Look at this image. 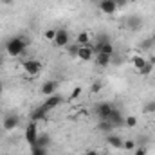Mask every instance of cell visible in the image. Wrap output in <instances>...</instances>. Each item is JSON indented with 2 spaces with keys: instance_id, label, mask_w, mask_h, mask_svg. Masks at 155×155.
Instances as JSON below:
<instances>
[{
  "instance_id": "obj_1",
  "label": "cell",
  "mask_w": 155,
  "mask_h": 155,
  "mask_svg": "<svg viewBox=\"0 0 155 155\" xmlns=\"http://www.w3.org/2000/svg\"><path fill=\"white\" fill-rule=\"evenodd\" d=\"M27 47H29V38L24 35H18L5 41V54L11 58H18L27 51Z\"/></svg>"
},
{
  "instance_id": "obj_2",
  "label": "cell",
  "mask_w": 155,
  "mask_h": 155,
  "mask_svg": "<svg viewBox=\"0 0 155 155\" xmlns=\"http://www.w3.org/2000/svg\"><path fill=\"white\" fill-rule=\"evenodd\" d=\"M94 56H96V52H94V45L90 43V45H79L78 47V54L76 58L79 61H92L94 60Z\"/></svg>"
},
{
  "instance_id": "obj_3",
  "label": "cell",
  "mask_w": 155,
  "mask_h": 155,
  "mask_svg": "<svg viewBox=\"0 0 155 155\" xmlns=\"http://www.w3.org/2000/svg\"><path fill=\"white\" fill-rule=\"evenodd\" d=\"M38 126H36V123L35 121H31L29 124H27V128H25V141H27V144L33 148L35 144H36V141H38Z\"/></svg>"
},
{
  "instance_id": "obj_4",
  "label": "cell",
  "mask_w": 155,
  "mask_h": 155,
  "mask_svg": "<svg viewBox=\"0 0 155 155\" xmlns=\"http://www.w3.org/2000/svg\"><path fill=\"white\" fill-rule=\"evenodd\" d=\"M22 67H24V71H25V74H29V76H38L40 72H41V63H40L38 60H25L24 63H22Z\"/></svg>"
},
{
  "instance_id": "obj_5",
  "label": "cell",
  "mask_w": 155,
  "mask_h": 155,
  "mask_svg": "<svg viewBox=\"0 0 155 155\" xmlns=\"http://www.w3.org/2000/svg\"><path fill=\"white\" fill-rule=\"evenodd\" d=\"M61 101H63V97L60 96V94H52V96H47V99L43 101V108L49 112V110H54V108H58L60 105H61Z\"/></svg>"
},
{
  "instance_id": "obj_6",
  "label": "cell",
  "mask_w": 155,
  "mask_h": 155,
  "mask_svg": "<svg viewBox=\"0 0 155 155\" xmlns=\"http://www.w3.org/2000/svg\"><path fill=\"white\" fill-rule=\"evenodd\" d=\"M112 112H114V107L110 103H97L96 105V114H97L99 119H103V121H107Z\"/></svg>"
},
{
  "instance_id": "obj_7",
  "label": "cell",
  "mask_w": 155,
  "mask_h": 155,
  "mask_svg": "<svg viewBox=\"0 0 155 155\" xmlns=\"http://www.w3.org/2000/svg\"><path fill=\"white\" fill-rule=\"evenodd\" d=\"M18 124H20V117L16 116V114H7V116L4 117V121H2V126H4L5 132L15 130Z\"/></svg>"
},
{
  "instance_id": "obj_8",
  "label": "cell",
  "mask_w": 155,
  "mask_h": 155,
  "mask_svg": "<svg viewBox=\"0 0 155 155\" xmlns=\"http://www.w3.org/2000/svg\"><path fill=\"white\" fill-rule=\"evenodd\" d=\"M69 31L67 29H56V38H54V45L56 47H60V49H63V47H67L69 45Z\"/></svg>"
},
{
  "instance_id": "obj_9",
  "label": "cell",
  "mask_w": 155,
  "mask_h": 155,
  "mask_svg": "<svg viewBox=\"0 0 155 155\" xmlns=\"http://www.w3.org/2000/svg\"><path fill=\"white\" fill-rule=\"evenodd\" d=\"M99 9L105 15H114L117 11V5L114 0H99Z\"/></svg>"
},
{
  "instance_id": "obj_10",
  "label": "cell",
  "mask_w": 155,
  "mask_h": 155,
  "mask_svg": "<svg viewBox=\"0 0 155 155\" xmlns=\"http://www.w3.org/2000/svg\"><path fill=\"white\" fill-rule=\"evenodd\" d=\"M94 61H96V65H97L99 69H107V67L112 63V56L103 54V52H97V54L94 56Z\"/></svg>"
},
{
  "instance_id": "obj_11",
  "label": "cell",
  "mask_w": 155,
  "mask_h": 155,
  "mask_svg": "<svg viewBox=\"0 0 155 155\" xmlns=\"http://www.w3.org/2000/svg\"><path fill=\"white\" fill-rule=\"evenodd\" d=\"M107 121H108L114 128H116V126H123V124H124V116H123L117 108H114V112L110 114V117H108Z\"/></svg>"
},
{
  "instance_id": "obj_12",
  "label": "cell",
  "mask_w": 155,
  "mask_h": 155,
  "mask_svg": "<svg viewBox=\"0 0 155 155\" xmlns=\"http://www.w3.org/2000/svg\"><path fill=\"white\" fill-rule=\"evenodd\" d=\"M56 88H58V83L54 81V79H49V81H45L43 85H41V94L47 97V96H52V94H56Z\"/></svg>"
},
{
  "instance_id": "obj_13",
  "label": "cell",
  "mask_w": 155,
  "mask_h": 155,
  "mask_svg": "<svg viewBox=\"0 0 155 155\" xmlns=\"http://www.w3.org/2000/svg\"><path fill=\"white\" fill-rule=\"evenodd\" d=\"M123 143L124 141L119 135H114V134H108L107 135V144L112 146V148H116V150H123Z\"/></svg>"
},
{
  "instance_id": "obj_14",
  "label": "cell",
  "mask_w": 155,
  "mask_h": 155,
  "mask_svg": "<svg viewBox=\"0 0 155 155\" xmlns=\"http://www.w3.org/2000/svg\"><path fill=\"white\" fill-rule=\"evenodd\" d=\"M76 43H78V45H90V33H87V31L78 33Z\"/></svg>"
},
{
  "instance_id": "obj_15",
  "label": "cell",
  "mask_w": 155,
  "mask_h": 155,
  "mask_svg": "<svg viewBox=\"0 0 155 155\" xmlns=\"http://www.w3.org/2000/svg\"><path fill=\"white\" fill-rule=\"evenodd\" d=\"M146 61H148V60H144V58H143V56H139V54H135V56L132 58V65L135 67V71H137V72L146 65Z\"/></svg>"
},
{
  "instance_id": "obj_16",
  "label": "cell",
  "mask_w": 155,
  "mask_h": 155,
  "mask_svg": "<svg viewBox=\"0 0 155 155\" xmlns=\"http://www.w3.org/2000/svg\"><path fill=\"white\" fill-rule=\"evenodd\" d=\"M128 27H130L132 31H139V29L143 27V20H141L139 16H134V18H130V22H128Z\"/></svg>"
},
{
  "instance_id": "obj_17",
  "label": "cell",
  "mask_w": 155,
  "mask_h": 155,
  "mask_svg": "<svg viewBox=\"0 0 155 155\" xmlns=\"http://www.w3.org/2000/svg\"><path fill=\"white\" fill-rule=\"evenodd\" d=\"M47 117V110L43 108V107H40V108H36L35 112H33V121L36 123V121H40V119H45Z\"/></svg>"
},
{
  "instance_id": "obj_18",
  "label": "cell",
  "mask_w": 155,
  "mask_h": 155,
  "mask_svg": "<svg viewBox=\"0 0 155 155\" xmlns=\"http://www.w3.org/2000/svg\"><path fill=\"white\" fill-rule=\"evenodd\" d=\"M51 144V139H49V135H38V141H36V144L35 146H40V148H45L47 150V146Z\"/></svg>"
},
{
  "instance_id": "obj_19",
  "label": "cell",
  "mask_w": 155,
  "mask_h": 155,
  "mask_svg": "<svg viewBox=\"0 0 155 155\" xmlns=\"http://www.w3.org/2000/svg\"><path fill=\"white\" fill-rule=\"evenodd\" d=\"M152 71H153V63H152V61H146V65L139 71V74H141V76H148Z\"/></svg>"
},
{
  "instance_id": "obj_20",
  "label": "cell",
  "mask_w": 155,
  "mask_h": 155,
  "mask_svg": "<svg viewBox=\"0 0 155 155\" xmlns=\"http://www.w3.org/2000/svg\"><path fill=\"white\" fill-rule=\"evenodd\" d=\"M99 128H101L103 132H112V130H114V126H112L108 121H103V119L99 121Z\"/></svg>"
},
{
  "instance_id": "obj_21",
  "label": "cell",
  "mask_w": 155,
  "mask_h": 155,
  "mask_svg": "<svg viewBox=\"0 0 155 155\" xmlns=\"http://www.w3.org/2000/svg\"><path fill=\"white\" fill-rule=\"evenodd\" d=\"M144 112H146V114H155V99L148 101V103L144 105Z\"/></svg>"
},
{
  "instance_id": "obj_22",
  "label": "cell",
  "mask_w": 155,
  "mask_h": 155,
  "mask_svg": "<svg viewBox=\"0 0 155 155\" xmlns=\"http://www.w3.org/2000/svg\"><path fill=\"white\" fill-rule=\"evenodd\" d=\"M124 124L128 126V128H135V124H137V119L134 116H128V117H124Z\"/></svg>"
},
{
  "instance_id": "obj_23",
  "label": "cell",
  "mask_w": 155,
  "mask_h": 155,
  "mask_svg": "<svg viewBox=\"0 0 155 155\" xmlns=\"http://www.w3.org/2000/svg\"><path fill=\"white\" fill-rule=\"evenodd\" d=\"M43 36H45V40H49V41H54V38H56V29H47L43 33Z\"/></svg>"
},
{
  "instance_id": "obj_24",
  "label": "cell",
  "mask_w": 155,
  "mask_h": 155,
  "mask_svg": "<svg viewBox=\"0 0 155 155\" xmlns=\"http://www.w3.org/2000/svg\"><path fill=\"white\" fill-rule=\"evenodd\" d=\"M137 146H135V143L134 141H124L123 143V150H135Z\"/></svg>"
},
{
  "instance_id": "obj_25",
  "label": "cell",
  "mask_w": 155,
  "mask_h": 155,
  "mask_svg": "<svg viewBox=\"0 0 155 155\" xmlns=\"http://www.w3.org/2000/svg\"><path fill=\"white\" fill-rule=\"evenodd\" d=\"M117 5V9H123V7H126V5H130V2L128 0H114Z\"/></svg>"
},
{
  "instance_id": "obj_26",
  "label": "cell",
  "mask_w": 155,
  "mask_h": 155,
  "mask_svg": "<svg viewBox=\"0 0 155 155\" xmlns=\"http://www.w3.org/2000/svg\"><path fill=\"white\" fill-rule=\"evenodd\" d=\"M78 47H79L78 43H74V45H67V49H69V52H71L72 56H76L78 54Z\"/></svg>"
},
{
  "instance_id": "obj_27",
  "label": "cell",
  "mask_w": 155,
  "mask_h": 155,
  "mask_svg": "<svg viewBox=\"0 0 155 155\" xmlns=\"http://www.w3.org/2000/svg\"><path fill=\"white\" fill-rule=\"evenodd\" d=\"M79 96H81V88H79V87H76V88L72 90V94H71V97H72V99H76V97H79Z\"/></svg>"
},
{
  "instance_id": "obj_28",
  "label": "cell",
  "mask_w": 155,
  "mask_h": 155,
  "mask_svg": "<svg viewBox=\"0 0 155 155\" xmlns=\"http://www.w3.org/2000/svg\"><path fill=\"white\" fill-rule=\"evenodd\" d=\"M90 90H92V92H99V90H101V83H94V85L90 87Z\"/></svg>"
},
{
  "instance_id": "obj_29",
  "label": "cell",
  "mask_w": 155,
  "mask_h": 155,
  "mask_svg": "<svg viewBox=\"0 0 155 155\" xmlns=\"http://www.w3.org/2000/svg\"><path fill=\"white\" fill-rule=\"evenodd\" d=\"M135 155H146V148H135Z\"/></svg>"
},
{
  "instance_id": "obj_30",
  "label": "cell",
  "mask_w": 155,
  "mask_h": 155,
  "mask_svg": "<svg viewBox=\"0 0 155 155\" xmlns=\"http://www.w3.org/2000/svg\"><path fill=\"white\" fill-rule=\"evenodd\" d=\"M5 63V56H4V52H0V67Z\"/></svg>"
},
{
  "instance_id": "obj_31",
  "label": "cell",
  "mask_w": 155,
  "mask_h": 155,
  "mask_svg": "<svg viewBox=\"0 0 155 155\" xmlns=\"http://www.w3.org/2000/svg\"><path fill=\"white\" fill-rule=\"evenodd\" d=\"M13 2L15 0H2V4H5V5H13Z\"/></svg>"
},
{
  "instance_id": "obj_32",
  "label": "cell",
  "mask_w": 155,
  "mask_h": 155,
  "mask_svg": "<svg viewBox=\"0 0 155 155\" xmlns=\"http://www.w3.org/2000/svg\"><path fill=\"white\" fill-rule=\"evenodd\" d=\"M85 155H99V153H97L96 150H88V152H87V153H85Z\"/></svg>"
},
{
  "instance_id": "obj_33",
  "label": "cell",
  "mask_w": 155,
  "mask_h": 155,
  "mask_svg": "<svg viewBox=\"0 0 155 155\" xmlns=\"http://www.w3.org/2000/svg\"><path fill=\"white\" fill-rule=\"evenodd\" d=\"M2 92H4V85L0 83V96H2Z\"/></svg>"
},
{
  "instance_id": "obj_34",
  "label": "cell",
  "mask_w": 155,
  "mask_h": 155,
  "mask_svg": "<svg viewBox=\"0 0 155 155\" xmlns=\"http://www.w3.org/2000/svg\"><path fill=\"white\" fill-rule=\"evenodd\" d=\"M128 2H130V4H135V2H137V0H128Z\"/></svg>"
}]
</instances>
